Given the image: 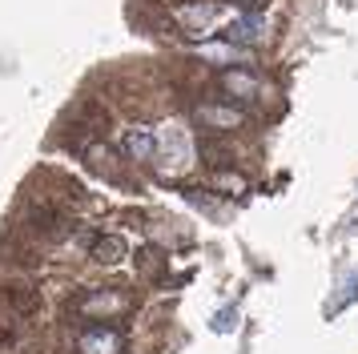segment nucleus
<instances>
[{
  "label": "nucleus",
  "instance_id": "0eeeda50",
  "mask_svg": "<svg viewBox=\"0 0 358 354\" xmlns=\"http://www.w3.org/2000/svg\"><path fill=\"white\" fill-rule=\"evenodd\" d=\"M4 302L13 306L20 318H29V314L41 310V294H36V286H29V282H17V286L4 290Z\"/></svg>",
  "mask_w": 358,
  "mask_h": 354
},
{
  "label": "nucleus",
  "instance_id": "9d476101",
  "mask_svg": "<svg viewBox=\"0 0 358 354\" xmlns=\"http://www.w3.org/2000/svg\"><path fill=\"white\" fill-rule=\"evenodd\" d=\"M125 254H129V246H125V238H117V234L93 238V257H97L101 266H117V262H125Z\"/></svg>",
  "mask_w": 358,
  "mask_h": 354
},
{
  "label": "nucleus",
  "instance_id": "f8f14e48",
  "mask_svg": "<svg viewBox=\"0 0 358 354\" xmlns=\"http://www.w3.org/2000/svg\"><path fill=\"white\" fill-rule=\"evenodd\" d=\"M210 330L213 334H229V330H238V306H222V310L210 318Z\"/></svg>",
  "mask_w": 358,
  "mask_h": 354
},
{
  "label": "nucleus",
  "instance_id": "f257e3e1",
  "mask_svg": "<svg viewBox=\"0 0 358 354\" xmlns=\"http://www.w3.org/2000/svg\"><path fill=\"white\" fill-rule=\"evenodd\" d=\"M157 157H165V169H181L194 161V141L181 121H169V125L157 133Z\"/></svg>",
  "mask_w": 358,
  "mask_h": 354
},
{
  "label": "nucleus",
  "instance_id": "39448f33",
  "mask_svg": "<svg viewBox=\"0 0 358 354\" xmlns=\"http://www.w3.org/2000/svg\"><path fill=\"white\" fill-rule=\"evenodd\" d=\"M29 225H33L36 234H45V238H65L69 234L65 213H61L57 206H36L33 213H29Z\"/></svg>",
  "mask_w": 358,
  "mask_h": 354
},
{
  "label": "nucleus",
  "instance_id": "7ed1b4c3",
  "mask_svg": "<svg viewBox=\"0 0 358 354\" xmlns=\"http://www.w3.org/2000/svg\"><path fill=\"white\" fill-rule=\"evenodd\" d=\"M129 306V294L125 290H89L77 298V310L89 314V318H109V314H121Z\"/></svg>",
  "mask_w": 358,
  "mask_h": 354
},
{
  "label": "nucleus",
  "instance_id": "f03ea898",
  "mask_svg": "<svg viewBox=\"0 0 358 354\" xmlns=\"http://www.w3.org/2000/svg\"><path fill=\"white\" fill-rule=\"evenodd\" d=\"M77 351L81 354H121L125 351V334L117 326H109V322H93L89 330H81Z\"/></svg>",
  "mask_w": 358,
  "mask_h": 354
},
{
  "label": "nucleus",
  "instance_id": "9b49d317",
  "mask_svg": "<svg viewBox=\"0 0 358 354\" xmlns=\"http://www.w3.org/2000/svg\"><path fill=\"white\" fill-rule=\"evenodd\" d=\"M197 117L213 129H238L242 125V109H226V105H201Z\"/></svg>",
  "mask_w": 358,
  "mask_h": 354
},
{
  "label": "nucleus",
  "instance_id": "1a4fd4ad",
  "mask_svg": "<svg viewBox=\"0 0 358 354\" xmlns=\"http://www.w3.org/2000/svg\"><path fill=\"white\" fill-rule=\"evenodd\" d=\"M210 16H217V4H189V8L181 13V24H185L189 36H206V32H213Z\"/></svg>",
  "mask_w": 358,
  "mask_h": 354
},
{
  "label": "nucleus",
  "instance_id": "6e6552de",
  "mask_svg": "<svg viewBox=\"0 0 358 354\" xmlns=\"http://www.w3.org/2000/svg\"><path fill=\"white\" fill-rule=\"evenodd\" d=\"M222 89H226L229 97H238V101H254L258 77H250L245 69H229V73H222Z\"/></svg>",
  "mask_w": 358,
  "mask_h": 354
},
{
  "label": "nucleus",
  "instance_id": "20e7f679",
  "mask_svg": "<svg viewBox=\"0 0 358 354\" xmlns=\"http://www.w3.org/2000/svg\"><path fill=\"white\" fill-rule=\"evenodd\" d=\"M262 36H266V24H262L258 13H238L234 20H229V29H226L229 45H258Z\"/></svg>",
  "mask_w": 358,
  "mask_h": 354
},
{
  "label": "nucleus",
  "instance_id": "423d86ee",
  "mask_svg": "<svg viewBox=\"0 0 358 354\" xmlns=\"http://www.w3.org/2000/svg\"><path fill=\"white\" fill-rule=\"evenodd\" d=\"M121 145H125V153H129L133 161L157 157V133H153V129H129V133L121 137Z\"/></svg>",
  "mask_w": 358,
  "mask_h": 354
},
{
  "label": "nucleus",
  "instance_id": "ddd939ff",
  "mask_svg": "<svg viewBox=\"0 0 358 354\" xmlns=\"http://www.w3.org/2000/svg\"><path fill=\"white\" fill-rule=\"evenodd\" d=\"M358 298V270L350 274V278H342V290H338V298H334V310H338L342 302H355Z\"/></svg>",
  "mask_w": 358,
  "mask_h": 354
}]
</instances>
